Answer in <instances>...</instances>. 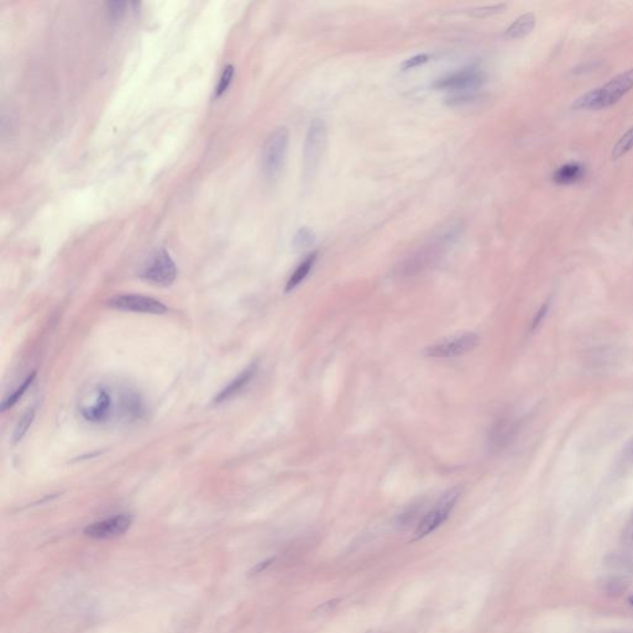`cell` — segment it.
Returning a JSON list of instances; mask_svg holds the SVG:
<instances>
[{"label": "cell", "instance_id": "cell-2", "mask_svg": "<svg viewBox=\"0 0 633 633\" xmlns=\"http://www.w3.org/2000/svg\"><path fill=\"white\" fill-rule=\"evenodd\" d=\"M631 89H633V69L613 77L601 87L586 92L576 98L571 107L576 110L605 109L618 103Z\"/></svg>", "mask_w": 633, "mask_h": 633}, {"label": "cell", "instance_id": "cell-14", "mask_svg": "<svg viewBox=\"0 0 633 633\" xmlns=\"http://www.w3.org/2000/svg\"><path fill=\"white\" fill-rule=\"evenodd\" d=\"M536 27V15L533 13H526L519 16L505 32V36L508 39H522L533 32Z\"/></svg>", "mask_w": 633, "mask_h": 633}, {"label": "cell", "instance_id": "cell-21", "mask_svg": "<svg viewBox=\"0 0 633 633\" xmlns=\"http://www.w3.org/2000/svg\"><path fill=\"white\" fill-rule=\"evenodd\" d=\"M233 76H234V67L229 64V66L225 67L223 74H222L219 83L215 88V97H222V95H224L225 92L229 88V86H231Z\"/></svg>", "mask_w": 633, "mask_h": 633}, {"label": "cell", "instance_id": "cell-1", "mask_svg": "<svg viewBox=\"0 0 633 633\" xmlns=\"http://www.w3.org/2000/svg\"><path fill=\"white\" fill-rule=\"evenodd\" d=\"M79 412L90 423H105L114 417L132 419L140 417L142 404L135 393L125 391L116 395L104 385L89 390L79 404Z\"/></svg>", "mask_w": 633, "mask_h": 633}, {"label": "cell", "instance_id": "cell-27", "mask_svg": "<svg viewBox=\"0 0 633 633\" xmlns=\"http://www.w3.org/2000/svg\"><path fill=\"white\" fill-rule=\"evenodd\" d=\"M273 561H275V558H271V559L265 560V561H262L260 564H257L254 569L252 571V574H259V573H261V571H265L266 568H268L270 565H273Z\"/></svg>", "mask_w": 633, "mask_h": 633}, {"label": "cell", "instance_id": "cell-5", "mask_svg": "<svg viewBox=\"0 0 633 633\" xmlns=\"http://www.w3.org/2000/svg\"><path fill=\"white\" fill-rule=\"evenodd\" d=\"M456 238L454 229H450L443 236H438V239L432 241L430 244L422 247L419 252H414L412 257L406 259L397 268L400 276H412L414 273L424 270L426 267L432 265L437 260L442 252H444L449 244L453 243Z\"/></svg>", "mask_w": 633, "mask_h": 633}, {"label": "cell", "instance_id": "cell-11", "mask_svg": "<svg viewBox=\"0 0 633 633\" xmlns=\"http://www.w3.org/2000/svg\"><path fill=\"white\" fill-rule=\"evenodd\" d=\"M132 518L128 515H118L113 517L105 518L103 521H98L95 524H89L84 529V534L90 538L109 539L116 538L125 533L130 529Z\"/></svg>", "mask_w": 633, "mask_h": 633}, {"label": "cell", "instance_id": "cell-29", "mask_svg": "<svg viewBox=\"0 0 633 633\" xmlns=\"http://www.w3.org/2000/svg\"><path fill=\"white\" fill-rule=\"evenodd\" d=\"M625 539H626V543L629 545V548L633 550V519L632 522L629 524L627 529H626V536H625Z\"/></svg>", "mask_w": 633, "mask_h": 633}, {"label": "cell", "instance_id": "cell-3", "mask_svg": "<svg viewBox=\"0 0 633 633\" xmlns=\"http://www.w3.org/2000/svg\"><path fill=\"white\" fill-rule=\"evenodd\" d=\"M290 132L287 128L280 126L267 137L262 145L261 171L267 179H276L283 172L287 157Z\"/></svg>", "mask_w": 633, "mask_h": 633}, {"label": "cell", "instance_id": "cell-9", "mask_svg": "<svg viewBox=\"0 0 633 633\" xmlns=\"http://www.w3.org/2000/svg\"><path fill=\"white\" fill-rule=\"evenodd\" d=\"M477 343L479 336L475 333H465L429 346L424 350V355L435 359L456 358L474 350L477 348Z\"/></svg>", "mask_w": 633, "mask_h": 633}, {"label": "cell", "instance_id": "cell-12", "mask_svg": "<svg viewBox=\"0 0 633 633\" xmlns=\"http://www.w3.org/2000/svg\"><path fill=\"white\" fill-rule=\"evenodd\" d=\"M257 364H252V365H250L247 369H245L244 372H241L239 376H236L226 388H223V390L220 391L219 395L215 398V402H225V401H228V400H231V398L236 396L238 393H240L241 390L245 388L246 385H247L249 382L252 381V377H254L255 372H257Z\"/></svg>", "mask_w": 633, "mask_h": 633}, {"label": "cell", "instance_id": "cell-26", "mask_svg": "<svg viewBox=\"0 0 633 633\" xmlns=\"http://www.w3.org/2000/svg\"><path fill=\"white\" fill-rule=\"evenodd\" d=\"M547 311H548V304H545V306H542L540 309L538 311V313L537 315L534 317L533 322H532V330L536 329L537 327H538L540 323H542V320H545V314H547Z\"/></svg>", "mask_w": 633, "mask_h": 633}, {"label": "cell", "instance_id": "cell-23", "mask_svg": "<svg viewBox=\"0 0 633 633\" xmlns=\"http://www.w3.org/2000/svg\"><path fill=\"white\" fill-rule=\"evenodd\" d=\"M429 61L428 55H426V53H422V55H417V56H414V57L409 58V60H406L402 64L403 69H412L414 67H418L421 64H424V63H427Z\"/></svg>", "mask_w": 633, "mask_h": 633}, {"label": "cell", "instance_id": "cell-8", "mask_svg": "<svg viewBox=\"0 0 633 633\" xmlns=\"http://www.w3.org/2000/svg\"><path fill=\"white\" fill-rule=\"evenodd\" d=\"M177 276V267L166 250H157L147 265L142 267L140 278L147 283L158 286L168 287L171 286Z\"/></svg>", "mask_w": 633, "mask_h": 633}, {"label": "cell", "instance_id": "cell-22", "mask_svg": "<svg viewBox=\"0 0 633 633\" xmlns=\"http://www.w3.org/2000/svg\"><path fill=\"white\" fill-rule=\"evenodd\" d=\"M505 8H506V4H495V6H482V8H477V9H474V11H471V15L475 16V18H486V16L494 15V14L501 13Z\"/></svg>", "mask_w": 633, "mask_h": 633}, {"label": "cell", "instance_id": "cell-25", "mask_svg": "<svg viewBox=\"0 0 633 633\" xmlns=\"http://www.w3.org/2000/svg\"><path fill=\"white\" fill-rule=\"evenodd\" d=\"M124 8H125V3H121V1L109 3V11L113 18H121V14L124 13Z\"/></svg>", "mask_w": 633, "mask_h": 633}, {"label": "cell", "instance_id": "cell-24", "mask_svg": "<svg viewBox=\"0 0 633 633\" xmlns=\"http://www.w3.org/2000/svg\"><path fill=\"white\" fill-rule=\"evenodd\" d=\"M622 461L627 464H633V437L623 447Z\"/></svg>", "mask_w": 633, "mask_h": 633}, {"label": "cell", "instance_id": "cell-30", "mask_svg": "<svg viewBox=\"0 0 633 633\" xmlns=\"http://www.w3.org/2000/svg\"><path fill=\"white\" fill-rule=\"evenodd\" d=\"M631 602H632V605H633V597H632V599H631Z\"/></svg>", "mask_w": 633, "mask_h": 633}, {"label": "cell", "instance_id": "cell-6", "mask_svg": "<svg viewBox=\"0 0 633 633\" xmlns=\"http://www.w3.org/2000/svg\"><path fill=\"white\" fill-rule=\"evenodd\" d=\"M486 82V74L475 66H470L468 69H461L454 74H448L443 79H440L435 83L437 89L451 90L458 97L456 100H464L469 98L474 90L482 88Z\"/></svg>", "mask_w": 633, "mask_h": 633}, {"label": "cell", "instance_id": "cell-20", "mask_svg": "<svg viewBox=\"0 0 633 633\" xmlns=\"http://www.w3.org/2000/svg\"><path fill=\"white\" fill-rule=\"evenodd\" d=\"M34 417H35V409H29L27 414L22 416V418L20 419V422L16 426L15 432H14V440L15 442L22 440V437L27 433V429L30 428Z\"/></svg>", "mask_w": 633, "mask_h": 633}, {"label": "cell", "instance_id": "cell-17", "mask_svg": "<svg viewBox=\"0 0 633 633\" xmlns=\"http://www.w3.org/2000/svg\"><path fill=\"white\" fill-rule=\"evenodd\" d=\"M35 376H36V372H32V375H29V376L24 380V382L21 383L20 386L16 388L14 393H11L9 397L6 398V400L3 401V404H1V411H3V412H6V409H11V407H13V406L24 396V393H27V388L32 386V383L34 382Z\"/></svg>", "mask_w": 633, "mask_h": 633}, {"label": "cell", "instance_id": "cell-15", "mask_svg": "<svg viewBox=\"0 0 633 633\" xmlns=\"http://www.w3.org/2000/svg\"><path fill=\"white\" fill-rule=\"evenodd\" d=\"M584 176V168L580 163H566L560 166L555 171L554 178L555 184H576L579 179Z\"/></svg>", "mask_w": 633, "mask_h": 633}, {"label": "cell", "instance_id": "cell-28", "mask_svg": "<svg viewBox=\"0 0 633 633\" xmlns=\"http://www.w3.org/2000/svg\"><path fill=\"white\" fill-rule=\"evenodd\" d=\"M338 601H339V600H333V601H328L325 602V604H322V605H320V606H318V608H317V611L320 610V613H329L330 610H332V608H333V607L336 605V602Z\"/></svg>", "mask_w": 633, "mask_h": 633}, {"label": "cell", "instance_id": "cell-7", "mask_svg": "<svg viewBox=\"0 0 633 633\" xmlns=\"http://www.w3.org/2000/svg\"><path fill=\"white\" fill-rule=\"evenodd\" d=\"M459 495H461V490L458 487L445 492L444 495L438 500V503L433 506V508L421 519L417 529L414 531L412 540L424 538L426 536L435 532V529L444 524L447 518L449 517L451 510L456 506Z\"/></svg>", "mask_w": 633, "mask_h": 633}, {"label": "cell", "instance_id": "cell-19", "mask_svg": "<svg viewBox=\"0 0 633 633\" xmlns=\"http://www.w3.org/2000/svg\"><path fill=\"white\" fill-rule=\"evenodd\" d=\"M315 241V234L312 229H309L308 226H302L294 236H293L292 244L294 249H308L309 246H312Z\"/></svg>", "mask_w": 633, "mask_h": 633}, {"label": "cell", "instance_id": "cell-13", "mask_svg": "<svg viewBox=\"0 0 633 633\" xmlns=\"http://www.w3.org/2000/svg\"><path fill=\"white\" fill-rule=\"evenodd\" d=\"M516 430V424L511 418L498 419L496 424H494L490 430V443L495 448L503 447L508 440L512 438L513 433Z\"/></svg>", "mask_w": 633, "mask_h": 633}, {"label": "cell", "instance_id": "cell-18", "mask_svg": "<svg viewBox=\"0 0 633 633\" xmlns=\"http://www.w3.org/2000/svg\"><path fill=\"white\" fill-rule=\"evenodd\" d=\"M633 149V128L623 134L622 137L618 139L616 145L613 147L611 157L613 160H618L620 157L625 156L628 151H631Z\"/></svg>", "mask_w": 633, "mask_h": 633}, {"label": "cell", "instance_id": "cell-10", "mask_svg": "<svg viewBox=\"0 0 633 633\" xmlns=\"http://www.w3.org/2000/svg\"><path fill=\"white\" fill-rule=\"evenodd\" d=\"M110 308L144 314H165L168 307L152 297L142 294H119L108 301Z\"/></svg>", "mask_w": 633, "mask_h": 633}, {"label": "cell", "instance_id": "cell-4", "mask_svg": "<svg viewBox=\"0 0 633 633\" xmlns=\"http://www.w3.org/2000/svg\"><path fill=\"white\" fill-rule=\"evenodd\" d=\"M328 129L325 121L314 119L309 125L304 150V179L308 184L313 181L320 168L327 147Z\"/></svg>", "mask_w": 633, "mask_h": 633}, {"label": "cell", "instance_id": "cell-16", "mask_svg": "<svg viewBox=\"0 0 633 633\" xmlns=\"http://www.w3.org/2000/svg\"><path fill=\"white\" fill-rule=\"evenodd\" d=\"M317 260V252H313V254H311L308 257L304 259V261L299 264L297 268L294 270V273L291 275V278L287 281V285H286V292H290V291H292L294 288L299 286V283L304 281V278L308 276V273H311V270H312V267L314 266V262Z\"/></svg>", "mask_w": 633, "mask_h": 633}]
</instances>
